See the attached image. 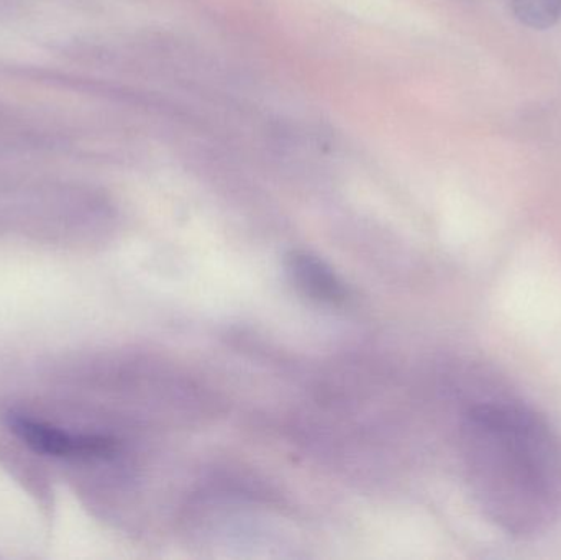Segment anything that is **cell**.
<instances>
[{"instance_id":"1","label":"cell","mask_w":561,"mask_h":560,"mask_svg":"<svg viewBox=\"0 0 561 560\" xmlns=\"http://www.w3.org/2000/svg\"><path fill=\"white\" fill-rule=\"evenodd\" d=\"M468 482L481 512L514 538H536L561 519V436L537 411L486 401L465 421Z\"/></svg>"},{"instance_id":"2","label":"cell","mask_w":561,"mask_h":560,"mask_svg":"<svg viewBox=\"0 0 561 560\" xmlns=\"http://www.w3.org/2000/svg\"><path fill=\"white\" fill-rule=\"evenodd\" d=\"M7 427L23 444L51 457H102L114 453V439L105 436H88L71 434L43 421L32 420L25 414L9 413L5 418Z\"/></svg>"},{"instance_id":"4","label":"cell","mask_w":561,"mask_h":560,"mask_svg":"<svg viewBox=\"0 0 561 560\" xmlns=\"http://www.w3.org/2000/svg\"><path fill=\"white\" fill-rule=\"evenodd\" d=\"M520 22L533 28H549L561 16V0H513Z\"/></svg>"},{"instance_id":"3","label":"cell","mask_w":561,"mask_h":560,"mask_svg":"<svg viewBox=\"0 0 561 560\" xmlns=\"http://www.w3.org/2000/svg\"><path fill=\"white\" fill-rule=\"evenodd\" d=\"M287 275L294 285L317 301L340 305L348 299V289L335 272L319 256L293 252L286 259Z\"/></svg>"}]
</instances>
